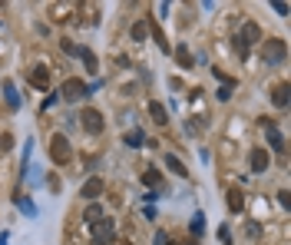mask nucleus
Wrapping results in <instances>:
<instances>
[{
    "mask_svg": "<svg viewBox=\"0 0 291 245\" xmlns=\"http://www.w3.org/2000/svg\"><path fill=\"white\" fill-rule=\"evenodd\" d=\"M156 245H169V235H166V232H159V235H156Z\"/></svg>",
    "mask_w": 291,
    "mask_h": 245,
    "instance_id": "cd10ccee",
    "label": "nucleus"
},
{
    "mask_svg": "<svg viewBox=\"0 0 291 245\" xmlns=\"http://www.w3.org/2000/svg\"><path fill=\"white\" fill-rule=\"evenodd\" d=\"M152 40H156V43H159V50H162V53H169V50H172V46H169V40H166V37H162V30H159L156 23H152Z\"/></svg>",
    "mask_w": 291,
    "mask_h": 245,
    "instance_id": "aec40b11",
    "label": "nucleus"
},
{
    "mask_svg": "<svg viewBox=\"0 0 291 245\" xmlns=\"http://www.w3.org/2000/svg\"><path fill=\"white\" fill-rule=\"evenodd\" d=\"M103 189H106V186H103V179H100V176H93V179H86V182H83L79 196H83V199H100Z\"/></svg>",
    "mask_w": 291,
    "mask_h": 245,
    "instance_id": "6e6552de",
    "label": "nucleus"
},
{
    "mask_svg": "<svg viewBox=\"0 0 291 245\" xmlns=\"http://www.w3.org/2000/svg\"><path fill=\"white\" fill-rule=\"evenodd\" d=\"M10 146H13V136H10V133H3V136H0V149H3V153H7V149H10Z\"/></svg>",
    "mask_w": 291,
    "mask_h": 245,
    "instance_id": "a878e982",
    "label": "nucleus"
},
{
    "mask_svg": "<svg viewBox=\"0 0 291 245\" xmlns=\"http://www.w3.org/2000/svg\"><path fill=\"white\" fill-rule=\"evenodd\" d=\"M261 56H265V63H281L285 60V40H268Z\"/></svg>",
    "mask_w": 291,
    "mask_h": 245,
    "instance_id": "0eeeda50",
    "label": "nucleus"
},
{
    "mask_svg": "<svg viewBox=\"0 0 291 245\" xmlns=\"http://www.w3.org/2000/svg\"><path fill=\"white\" fill-rule=\"evenodd\" d=\"M129 34H133V40H136V43H143V40H146V34H149V20H136Z\"/></svg>",
    "mask_w": 291,
    "mask_h": 245,
    "instance_id": "dca6fc26",
    "label": "nucleus"
},
{
    "mask_svg": "<svg viewBox=\"0 0 291 245\" xmlns=\"http://www.w3.org/2000/svg\"><path fill=\"white\" fill-rule=\"evenodd\" d=\"M20 209L27 212V215H36V205H34L30 199H20Z\"/></svg>",
    "mask_w": 291,
    "mask_h": 245,
    "instance_id": "393cba45",
    "label": "nucleus"
},
{
    "mask_svg": "<svg viewBox=\"0 0 291 245\" xmlns=\"http://www.w3.org/2000/svg\"><path fill=\"white\" fill-rule=\"evenodd\" d=\"M83 219H86V222H100V219H103V205H100V202L86 205V209H83Z\"/></svg>",
    "mask_w": 291,
    "mask_h": 245,
    "instance_id": "f3484780",
    "label": "nucleus"
},
{
    "mask_svg": "<svg viewBox=\"0 0 291 245\" xmlns=\"http://www.w3.org/2000/svg\"><path fill=\"white\" fill-rule=\"evenodd\" d=\"M149 116H152V122H159V126H166V122H169V110L159 100L149 103Z\"/></svg>",
    "mask_w": 291,
    "mask_h": 245,
    "instance_id": "9b49d317",
    "label": "nucleus"
},
{
    "mask_svg": "<svg viewBox=\"0 0 291 245\" xmlns=\"http://www.w3.org/2000/svg\"><path fill=\"white\" fill-rule=\"evenodd\" d=\"M218 100H222V103L232 100V83H222V89H218Z\"/></svg>",
    "mask_w": 291,
    "mask_h": 245,
    "instance_id": "5701e85b",
    "label": "nucleus"
},
{
    "mask_svg": "<svg viewBox=\"0 0 291 245\" xmlns=\"http://www.w3.org/2000/svg\"><path fill=\"white\" fill-rule=\"evenodd\" d=\"M258 40H261V27L248 20L245 27L238 30V37H235V50H238L242 56H245V53H248V46H252V43H258Z\"/></svg>",
    "mask_w": 291,
    "mask_h": 245,
    "instance_id": "f03ea898",
    "label": "nucleus"
},
{
    "mask_svg": "<svg viewBox=\"0 0 291 245\" xmlns=\"http://www.w3.org/2000/svg\"><path fill=\"white\" fill-rule=\"evenodd\" d=\"M3 93H7V103L17 110V106H20V100H17V93H13V83H3Z\"/></svg>",
    "mask_w": 291,
    "mask_h": 245,
    "instance_id": "4be33fe9",
    "label": "nucleus"
},
{
    "mask_svg": "<svg viewBox=\"0 0 291 245\" xmlns=\"http://www.w3.org/2000/svg\"><path fill=\"white\" fill-rule=\"evenodd\" d=\"M271 7H275V10H278L281 17H285V13H288V3H281V0H275V3H271Z\"/></svg>",
    "mask_w": 291,
    "mask_h": 245,
    "instance_id": "bb28decb",
    "label": "nucleus"
},
{
    "mask_svg": "<svg viewBox=\"0 0 291 245\" xmlns=\"http://www.w3.org/2000/svg\"><path fill=\"white\" fill-rule=\"evenodd\" d=\"M271 103H275L278 110H285V106H288V83H278V86L271 89Z\"/></svg>",
    "mask_w": 291,
    "mask_h": 245,
    "instance_id": "f8f14e48",
    "label": "nucleus"
},
{
    "mask_svg": "<svg viewBox=\"0 0 291 245\" xmlns=\"http://www.w3.org/2000/svg\"><path fill=\"white\" fill-rule=\"evenodd\" d=\"M261 126H265V133H268L271 149H275V153H285V136L275 129V122H271V120H261Z\"/></svg>",
    "mask_w": 291,
    "mask_h": 245,
    "instance_id": "1a4fd4ad",
    "label": "nucleus"
},
{
    "mask_svg": "<svg viewBox=\"0 0 291 245\" xmlns=\"http://www.w3.org/2000/svg\"><path fill=\"white\" fill-rule=\"evenodd\" d=\"M123 139H126V146H129V149H136V146H143L146 136H143V129H129V133H126Z\"/></svg>",
    "mask_w": 291,
    "mask_h": 245,
    "instance_id": "6ab92c4d",
    "label": "nucleus"
},
{
    "mask_svg": "<svg viewBox=\"0 0 291 245\" xmlns=\"http://www.w3.org/2000/svg\"><path fill=\"white\" fill-rule=\"evenodd\" d=\"M268 163H271V156H268V149H261V146H255V149L248 153V166H252V172H268Z\"/></svg>",
    "mask_w": 291,
    "mask_h": 245,
    "instance_id": "423d86ee",
    "label": "nucleus"
},
{
    "mask_svg": "<svg viewBox=\"0 0 291 245\" xmlns=\"http://www.w3.org/2000/svg\"><path fill=\"white\" fill-rule=\"evenodd\" d=\"M76 56L83 60V63H86V70H93V73L100 70V67H96V53H93V50H86V46H79V50H76Z\"/></svg>",
    "mask_w": 291,
    "mask_h": 245,
    "instance_id": "2eb2a0df",
    "label": "nucleus"
},
{
    "mask_svg": "<svg viewBox=\"0 0 291 245\" xmlns=\"http://www.w3.org/2000/svg\"><path fill=\"white\" fill-rule=\"evenodd\" d=\"M30 83H34L36 89H46L50 86V67H34L30 70Z\"/></svg>",
    "mask_w": 291,
    "mask_h": 245,
    "instance_id": "9d476101",
    "label": "nucleus"
},
{
    "mask_svg": "<svg viewBox=\"0 0 291 245\" xmlns=\"http://www.w3.org/2000/svg\"><path fill=\"white\" fill-rule=\"evenodd\" d=\"M116 239V222L103 215L100 222H93V245H109Z\"/></svg>",
    "mask_w": 291,
    "mask_h": 245,
    "instance_id": "7ed1b4c3",
    "label": "nucleus"
},
{
    "mask_svg": "<svg viewBox=\"0 0 291 245\" xmlns=\"http://www.w3.org/2000/svg\"><path fill=\"white\" fill-rule=\"evenodd\" d=\"M60 93H63V100L76 103V100H83V96L90 93V86H86V83H83L79 77H70L67 83H63V89H60Z\"/></svg>",
    "mask_w": 291,
    "mask_h": 245,
    "instance_id": "20e7f679",
    "label": "nucleus"
},
{
    "mask_svg": "<svg viewBox=\"0 0 291 245\" xmlns=\"http://www.w3.org/2000/svg\"><path fill=\"white\" fill-rule=\"evenodd\" d=\"M162 163H166V166L172 169V172H176V176H182V179L189 176V169L182 166V159H179V156H172V153H166V156H162Z\"/></svg>",
    "mask_w": 291,
    "mask_h": 245,
    "instance_id": "ddd939ff",
    "label": "nucleus"
},
{
    "mask_svg": "<svg viewBox=\"0 0 291 245\" xmlns=\"http://www.w3.org/2000/svg\"><path fill=\"white\" fill-rule=\"evenodd\" d=\"M242 205H245L242 192H238V189H228V209H232V212H242Z\"/></svg>",
    "mask_w": 291,
    "mask_h": 245,
    "instance_id": "a211bd4d",
    "label": "nucleus"
},
{
    "mask_svg": "<svg viewBox=\"0 0 291 245\" xmlns=\"http://www.w3.org/2000/svg\"><path fill=\"white\" fill-rule=\"evenodd\" d=\"M176 60H179L182 67H192V53H189V46H185V43L176 46Z\"/></svg>",
    "mask_w": 291,
    "mask_h": 245,
    "instance_id": "412c9836",
    "label": "nucleus"
},
{
    "mask_svg": "<svg viewBox=\"0 0 291 245\" xmlns=\"http://www.w3.org/2000/svg\"><path fill=\"white\" fill-rule=\"evenodd\" d=\"M143 182H146L152 192H156L159 186H162V172H159V169H146V172H143Z\"/></svg>",
    "mask_w": 291,
    "mask_h": 245,
    "instance_id": "4468645a",
    "label": "nucleus"
},
{
    "mask_svg": "<svg viewBox=\"0 0 291 245\" xmlns=\"http://www.w3.org/2000/svg\"><path fill=\"white\" fill-rule=\"evenodd\" d=\"M202 229H205V215H202V212H199V215H195V219H192V232L199 235Z\"/></svg>",
    "mask_w": 291,
    "mask_h": 245,
    "instance_id": "b1692460",
    "label": "nucleus"
},
{
    "mask_svg": "<svg viewBox=\"0 0 291 245\" xmlns=\"http://www.w3.org/2000/svg\"><path fill=\"white\" fill-rule=\"evenodd\" d=\"M50 159H53L56 166H67L70 159H73V149H70V139L63 133H53L50 136Z\"/></svg>",
    "mask_w": 291,
    "mask_h": 245,
    "instance_id": "f257e3e1",
    "label": "nucleus"
},
{
    "mask_svg": "<svg viewBox=\"0 0 291 245\" xmlns=\"http://www.w3.org/2000/svg\"><path fill=\"white\" fill-rule=\"evenodd\" d=\"M79 122H83V129H86V133H93V136L103 133V113L93 110V106H86V110L79 113Z\"/></svg>",
    "mask_w": 291,
    "mask_h": 245,
    "instance_id": "39448f33",
    "label": "nucleus"
}]
</instances>
